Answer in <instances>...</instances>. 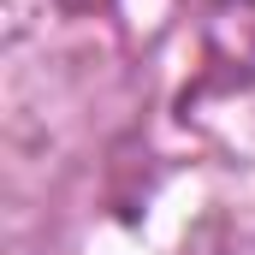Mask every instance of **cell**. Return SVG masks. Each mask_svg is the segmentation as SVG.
<instances>
[]
</instances>
